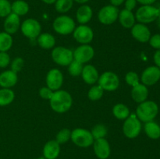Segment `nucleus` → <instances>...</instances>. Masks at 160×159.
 I'll return each instance as SVG.
<instances>
[{"mask_svg":"<svg viewBox=\"0 0 160 159\" xmlns=\"http://www.w3.org/2000/svg\"><path fill=\"white\" fill-rule=\"evenodd\" d=\"M50 106L57 113H65L69 111L73 104V99L69 92L64 90H56L49 100Z\"/></svg>","mask_w":160,"mask_h":159,"instance_id":"obj_1","label":"nucleus"},{"mask_svg":"<svg viewBox=\"0 0 160 159\" xmlns=\"http://www.w3.org/2000/svg\"><path fill=\"white\" fill-rule=\"evenodd\" d=\"M159 113V107L155 101H145L140 103L136 109V115L141 122L153 121Z\"/></svg>","mask_w":160,"mask_h":159,"instance_id":"obj_2","label":"nucleus"},{"mask_svg":"<svg viewBox=\"0 0 160 159\" xmlns=\"http://www.w3.org/2000/svg\"><path fill=\"white\" fill-rule=\"evenodd\" d=\"M134 16L136 20L138 23L147 24V23H152L157 20L158 17L159 16V9L152 5L142 6L137 9Z\"/></svg>","mask_w":160,"mask_h":159,"instance_id":"obj_3","label":"nucleus"},{"mask_svg":"<svg viewBox=\"0 0 160 159\" xmlns=\"http://www.w3.org/2000/svg\"><path fill=\"white\" fill-rule=\"evenodd\" d=\"M142 131V122L138 119L136 114H130L124 120L123 125V132L129 139L138 137Z\"/></svg>","mask_w":160,"mask_h":159,"instance_id":"obj_4","label":"nucleus"},{"mask_svg":"<svg viewBox=\"0 0 160 159\" xmlns=\"http://www.w3.org/2000/svg\"><path fill=\"white\" fill-rule=\"evenodd\" d=\"M53 30L61 35H67L73 32L76 24L73 19L69 16L62 15L56 17L52 23Z\"/></svg>","mask_w":160,"mask_h":159,"instance_id":"obj_5","label":"nucleus"},{"mask_svg":"<svg viewBox=\"0 0 160 159\" xmlns=\"http://www.w3.org/2000/svg\"><path fill=\"white\" fill-rule=\"evenodd\" d=\"M70 140L75 145L82 148L91 147L95 140L91 131L84 128H77L71 131Z\"/></svg>","mask_w":160,"mask_h":159,"instance_id":"obj_6","label":"nucleus"},{"mask_svg":"<svg viewBox=\"0 0 160 159\" xmlns=\"http://www.w3.org/2000/svg\"><path fill=\"white\" fill-rule=\"evenodd\" d=\"M52 59L57 65L68 66L73 60V51L65 47H56L52 51Z\"/></svg>","mask_w":160,"mask_h":159,"instance_id":"obj_7","label":"nucleus"},{"mask_svg":"<svg viewBox=\"0 0 160 159\" xmlns=\"http://www.w3.org/2000/svg\"><path fill=\"white\" fill-rule=\"evenodd\" d=\"M98 85L104 90L114 91L120 86V79L115 73L106 71L101 74L98 80Z\"/></svg>","mask_w":160,"mask_h":159,"instance_id":"obj_8","label":"nucleus"},{"mask_svg":"<svg viewBox=\"0 0 160 159\" xmlns=\"http://www.w3.org/2000/svg\"><path fill=\"white\" fill-rule=\"evenodd\" d=\"M119 12L118 7L107 5L100 9L98 12V19L101 23L104 25H111L115 23L118 19Z\"/></svg>","mask_w":160,"mask_h":159,"instance_id":"obj_9","label":"nucleus"},{"mask_svg":"<svg viewBox=\"0 0 160 159\" xmlns=\"http://www.w3.org/2000/svg\"><path fill=\"white\" fill-rule=\"evenodd\" d=\"M21 32L25 37L30 39H34L38 37L42 31L41 23L37 20L29 18L25 20L20 25Z\"/></svg>","mask_w":160,"mask_h":159,"instance_id":"obj_10","label":"nucleus"},{"mask_svg":"<svg viewBox=\"0 0 160 159\" xmlns=\"http://www.w3.org/2000/svg\"><path fill=\"white\" fill-rule=\"evenodd\" d=\"M73 35L75 41L81 45H89L94 38L93 31L86 24H81L75 28Z\"/></svg>","mask_w":160,"mask_h":159,"instance_id":"obj_11","label":"nucleus"},{"mask_svg":"<svg viewBox=\"0 0 160 159\" xmlns=\"http://www.w3.org/2000/svg\"><path fill=\"white\" fill-rule=\"evenodd\" d=\"M95 55V50L89 45H81L73 51V59L84 64L90 62Z\"/></svg>","mask_w":160,"mask_h":159,"instance_id":"obj_12","label":"nucleus"},{"mask_svg":"<svg viewBox=\"0 0 160 159\" xmlns=\"http://www.w3.org/2000/svg\"><path fill=\"white\" fill-rule=\"evenodd\" d=\"M45 81L47 87L53 91L60 90L63 83V75L58 69H52L47 73Z\"/></svg>","mask_w":160,"mask_h":159,"instance_id":"obj_13","label":"nucleus"},{"mask_svg":"<svg viewBox=\"0 0 160 159\" xmlns=\"http://www.w3.org/2000/svg\"><path fill=\"white\" fill-rule=\"evenodd\" d=\"M160 80V69L156 65L148 66L142 72L140 80L145 86H152Z\"/></svg>","mask_w":160,"mask_h":159,"instance_id":"obj_14","label":"nucleus"},{"mask_svg":"<svg viewBox=\"0 0 160 159\" xmlns=\"http://www.w3.org/2000/svg\"><path fill=\"white\" fill-rule=\"evenodd\" d=\"M93 149L95 155L99 159H107L110 156L111 148L106 138L96 139L94 140Z\"/></svg>","mask_w":160,"mask_h":159,"instance_id":"obj_15","label":"nucleus"},{"mask_svg":"<svg viewBox=\"0 0 160 159\" xmlns=\"http://www.w3.org/2000/svg\"><path fill=\"white\" fill-rule=\"evenodd\" d=\"M131 29V35L135 40L141 43H146L148 42L151 37V32L148 26L143 23H135Z\"/></svg>","mask_w":160,"mask_h":159,"instance_id":"obj_16","label":"nucleus"},{"mask_svg":"<svg viewBox=\"0 0 160 159\" xmlns=\"http://www.w3.org/2000/svg\"><path fill=\"white\" fill-rule=\"evenodd\" d=\"M20 25L21 23H20V17L16 15L13 12H11L7 17H5L4 23H3L5 32L12 35L18 31Z\"/></svg>","mask_w":160,"mask_h":159,"instance_id":"obj_17","label":"nucleus"},{"mask_svg":"<svg viewBox=\"0 0 160 159\" xmlns=\"http://www.w3.org/2000/svg\"><path fill=\"white\" fill-rule=\"evenodd\" d=\"M60 144L56 140L47 142L43 147V157L45 159H56L60 154Z\"/></svg>","mask_w":160,"mask_h":159,"instance_id":"obj_18","label":"nucleus"},{"mask_svg":"<svg viewBox=\"0 0 160 159\" xmlns=\"http://www.w3.org/2000/svg\"><path fill=\"white\" fill-rule=\"evenodd\" d=\"M17 73L11 70H6L0 73V87L2 88H11L17 84Z\"/></svg>","mask_w":160,"mask_h":159,"instance_id":"obj_19","label":"nucleus"},{"mask_svg":"<svg viewBox=\"0 0 160 159\" xmlns=\"http://www.w3.org/2000/svg\"><path fill=\"white\" fill-rule=\"evenodd\" d=\"M81 76H82L83 80L86 84L92 85V84L98 82L99 75H98V70L94 65H84V67H83Z\"/></svg>","mask_w":160,"mask_h":159,"instance_id":"obj_20","label":"nucleus"},{"mask_svg":"<svg viewBox=\"0 0 160 159\" xmlns=\"http://www.w3.org/2000/svg\"><path fill=\"white\" fill-rule=\"evenodd\" d=\"M93 17V10L92 7L87 4L80 6L76 12V18L80 24H86L91 21Z\"/></svg>","mask_w":160,"mask_h":159,"instance_id":"obj_21","label":"nucleus"},{"mask_svg":"<svg viewBox=\"0 0 160 159\" xmlns=\"http://www.w3.org/2000/svg\"><path fill=\"white\" fill-rule=\"evenodd\" d=\"M131 97L132 99L138 104L146 101L148 97V89L147 86L140 83L133 87L131 90Z\"/></svg>","mask_w":160,"mask_h":159,"instance_id":"obj_22","label":"nucleus"},{"mask_svg":"<svg viewBox=\"0 0 160 159\" xmlns=\"http://www.w3.org/2000/svg\"><path fill=\"white\" fill-rule=\"evenodd\" d=\"M118 20L120 25L127 29H130L135 24V16L132 11H129L126 9H123L119 12Z\"/></svg>","mask_w":160,"mask_h":159,"instance_id":"obj_23","label":"nucleus"},{"mask_svg":"<svg viewBox=\"0 0 160 159\" xmlns=\"http://www.w3.org/2000/svg\"><path fill=\"white\" fill-rule=\"evenodd\" d=\"M38 44L42 48L45 50L54 48L56 45V39L54 36L48 33H41L38 37Z\"/></svg>","mask_w":160,"mask_h":159,"instance_id":"obj_24","label":"nucleus"},{"mask_svg":"<svg viewBox=\"0 0 160 159\" xmlns=\"http://www.w3.org/2000/svg\"><path fill=\"white\" fill-rule=\"evenodd\" d=\"M144 129L146 135L152 140L160 138V126L154 121H150L145 123Z\"/></svg>","mask_w":160,"mask_h":159,"instance_id":"obj_25","label":"nucleus"},{"mask_svg":"<svg viewBox=\"0 0 160 159\" xmlns=\"http://www.w3.org/2000/svg\"><path fill=\"white\" fill-rule=\"evenodd\" d=\"M30 6L24 0H16L11 4V11L16 15L21 17L29 12Z\"/></svg>","mask_w":160,"mask_h":159,"instance_id":"obj_26","label":"nucleus"},{"mask_svg":"<svg viewBox=\"0 0 160 159\" xmlns=\"http://www.w3.org/2000/svg\"><path fill=\"white\" fill-rule=\"evenodd\" d=\"M112 114L117 119L125 120L130 115V109L126 104L119 103L115 104L112 108Z\"/></svg>","mask_w":160,"mask_h":159,"instance_id":"obj_27","label":"nucleus"},{"mask_svg":"<svg viewBox=\"0 0 160 159\" xmlns=\"http://www.w3.org/2000/svg\"><path fill=\"white\" fill-rule=\"evenodd\" d=\"M15 94L11 88L0 89V106H7L13 101Z\"/></svg>","mask_w":160,"mask_h":159,"instance_id":"obj_28","label":"nucleus"},{"mask_svg":"<svg viewBox=\"0 0 160 159\" xmlns=\"http://www.w3.org/2000/svg\"><path fill=\"white\" fill-rule=\"evenodd\" d=\"M12 37L6 32H0V51L7 52L12 46Z\"/></svg>","mask_w":160,"mask_h":159,"instance_id":"obj_29","label":"nucleus"},{"mask_svg":"<svg viewBox=\"0 0 160 159\" xmlns=\"http://www.w3.org/2000/svg\"><path fill=\"white\" fill-rule=\"evenodd\" d=\"M73 0H56L55 2V9L59 13H66L72 9Z\"/></svg>","mask_w":160,"mask_h":159,"instance_id":"obj_30","label":"nucleus"},{"mask_svg":"<svg viewBox=\"0 0 160 159\" xmlns=\"http://www.w3.org/2000/svg\"><path fill=\"white\" fill-rule=\"evenodd\" d=\"M91 132H92L94 140L105 138L108 132L107 127L103 124H97L93 126V128L91 130Z\"/></svg>","mask_w":160,"mask_h":159,"instance_id":"obj_31","label":"nucleus"},{"mask_svg":"<svg viewBox=\"0 0 160 159\" xmlns=\"http://www.w3.org/2000/svg\"><path fill=\"white\" fill-rule=\"evenodd\" d=\"M104 94V90L99 85L92 86L88 90V97L91 101H98L101 99Z\"/></svg>","mask_w":160,"mask_h":159,"instance_id":"obj_32","label":"nucleus"},{"mask_svg":"<svg viewBox=\"0 0 160 159\" xmlns=\"http://www.w3.org/2000/svg\"><path fill=\"white\" fill-rule=\"evenodd\" d=\"M83 67H84V64L81 63V62H78V61L73 59L70 65H68V72L70 73V76H78L81 75L82 73Z\"/></svg>","mask_w":160,"mask_h":159,"instance_id":"obj_33","label":"nucleus"},{"mask_svg":"<svg viewBox=\"0 0 160 159\" xmlns=\"http://www.w3.org/2000/svg\"><path fill=\"white\" fill-rule=\"evenodd\" d=\"M71 137V131L69 129L64 128L59 131L56 137V140L59 144H63L70 140Z\"/></svg>","mask_w":160,"mask_h":159,"instance_id":"obj_34","label":"nucleus"},{"mask_svg":"<svg viewBox=\"0 0 160 159\" xmlns=\"http://www.w3.org/2000/svg\"><path fill=\"white\" fill-rule=\"evenodd\" d=\"M125 81L128 85L133 87L140 84V78L137 73L134 71H130L125 76Z\"/></svg>","mask_w":160,"mask_h":159,"instance_id":"obj_35","label":"nucleus"},{"mask_svg":"<svg viewBox=\"0 0 160 159\" xmlns=\"http://www.w3.org/2000/svg\"><path fill=\"white\" fill-rule=\"evenodd\" d=\"M11 12V3L8 0H0V17H6Z\"/></svg>","mask_w":160,"mask_h":159,"instance_id":"obj_36","label":"nucleus"},{"mask_svg":"<svg viewBox=\"0 0 160 159\" xmlns=\"http://www.w3.org/2000/svg\"><path fill=\"white\" fill-rule=\"evenodd\" d=\"M23 65H24V61L22 58H15L11 62V70L15 72L16 73H19L23 67Z\"/></svg>","mask_w":160,"mask_h":159,"instance_id":"obj_37","label":"nucleus"},{"mask_svg":"<svg viewBox=\"0 0 160 159\" xmlns=\"http://www.w3.org/2000/svg\"><path fill=\"white\" fill-rule=\"evenodd\" d=\"M10 57L6 51H0V68H6L10 64Z\"/></svg>","mask_w":160,"mask_h":159,"instance_id":"obj_38","label":"nucleus"},{"mask_svg":"<svg viewBox=\"0 0 160 159\" xmlns=\"http://www.w3.org/2000/svg\"><path fill=\"white\" fill-rule=\"evenodd\" d=\"M55 91L48 88V87H43L39 90V95L42 98L45 100H50L52 97Z\"/></svg>","mask_w":160,"mask_h":159,"instance_id":"obj_39","label":"nucleus"},{"mask_svg":"<svg viewBox=\"0 0 160 159\" xmlns=\"http://www.w3.org/2000/svg\"><path fill=\"white\" fill-rule=\"evenodd\" d=\"M149 45L152 47L153 48L156 50L160 49V34H156L154 35L151 36L149 41Z\"/></svg>","mask_w":160,"mask_h":159,"instance_id":"obj_40","label":"nucleus"},{"mask_svg":"<svg viewBox=\"0 0 160 159\" xmlns=\"http://www.w3.org/2000/svg\"><path fill=\"white\" fill-rule=\"evenodd\" d=\"M138 2L137 0H125L124 2V9L129 11H133L136 8Z\"/></svg>","mask_w":160,"mask_h":159,"instance_id":"obj_41","label":"nucleus"},{"mask_svg":"<svg viewBox=\"0 0 160 159\" xmlns=\"http://www.w3.org/2000/svg\"><path fill=\"white\" fill-rule=\"evenodd\" d=\"M153 59H154V62L157 67L160 69V49L156 50L155 52L154 56H153Z\"/></svg>","mask_w":160,"mask_h":159,"instance_id":"obj_42","label":"nucleus"},{"mask_svg":"<svg viewBox=\"0 0 160 159\" xmlns=\"http://www.w3.org/2000/svg\"><path fill=\"white\" fill-rule=\"evenodd\" d=\"M156 2V0H137V2L142 6H150L153 5Z\"/></svg>","mask_w":160,"mask_h":159,"instance_id":"obj_43","label":"nucleus"},{"mask_svg":"<svg viewBox=\"0 0 160 159\" xmlns=\"http://www.w3.org/2000/svg\"><path fill=\"white\" fill-rule=\"evenodd\" d=\"M109 2H110V5L118 7L124 3L125 0H109Z\"/></svg>","mask_w":160,"mask_h":159,"instance_id":"obj_44","label":"nucleus"},{"mask_svg":"<svg viewBox=\"0 0 160 159\" xmlns=\"http://www.w3.org/2000/svg\"><path fill=\"white\" fill-rule=\"evenodd\" d=\"M42 1L47 5H52V4H55L56 0H42Z\"/></svg>","mask_w":160,"mask_h":159,"instance_id":"obj_45","label":"nucleus"},{"mask_svg":"<svg viewBox=\"0 0 160 159\" xmlns=\"http://www.w3.org/2000/svg\"><path fill=\"white\" fill-rule=\"evenodd\" d=\"M90 1V0H73V2H76L79 3V4H86L87 2H88Z\"/></svg>","mask_w":160,"mask_h":159,"instance_id":"obj_46","label":"nucleus"},{"mask_svg":"<svg viewBox=\"0 0 160 159\" xmlns=\"http://www.w3.org/2000/svg\"><path fill=\"white\" fill-rule=\"evenodd\" d=\"M156 21H157V25H158V27L160 29V9H159V16L158 17L157 20H156Z\"/></svg>","mask_w":160,"mask_h":159,"instance_id":"obj_47","label":"nucleus"},{"mask_svg":"<svg viewBox=\"0 0 160 159\" xmlns=\"http://www.w3.org/2000/svg\"><path fill=\"white\" fill-rule=\"evenodd\" d=\"M35 159H45V158H44V157H38V158H35Z\"/></svg>","mask_w":160,"mask_h":159,"instance_id":"obj_48","label":"nucleus"}]
</instances>
